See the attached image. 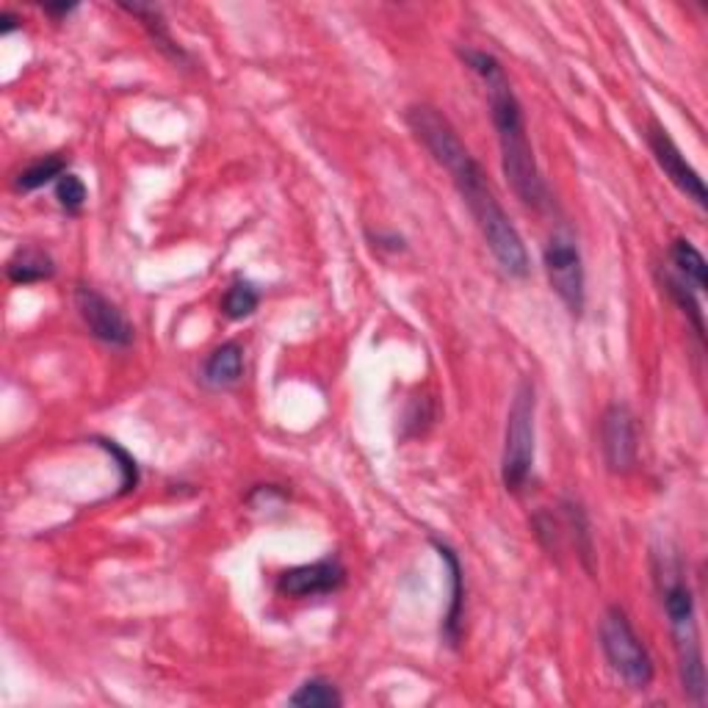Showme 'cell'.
<instances>
[{
	"label": "cell",
	"instance_id": "cell-1",
	"mask_svg": "<svg viewBox=\"0 0 708 708\" xmlns=\"http://www.w3.org/2000/svg\"><path fill=\"white\" fill-rule=\"evenodd\" d=\"M407 125L415 133V138L429 149L431 158L451 175L459 197L468 205L476 227L485 236L487 247H490L492 258L501 266L503 274L518 277V280L529 274V252H525L518 227L509 221L507 210L492 194L479 160L470 155L451 122L431 105H413V108H407Z\"/></svg>",
	"mask_w": 708,
	"mask_h": 708
},
{
	"label": "cell",
	"instance_id": "cell-2",
	"mask_svg": "<svg viewBox=\"0 0 708 708\" xmlns=\"http://www.w3.org/2000/svg\"><path fill=\"white\" fill-rule=\"evenodd\" d=\"M462 61L481 77L487 92V105H490L492 125H496L498 147H501V169L507 183L512 186L514 197L529 208L542 210L548 205V186L537 166L534 149H531L529 133H525L523 108L512 92L507 72L498 64L496 55L485 50L465 48Z\"/></svg>",
	"mask_w": 708,
	"mask_h": 708
},
{
	"label": "cell",
	"instance_id": "cell-3",
	"mask_svg": "<svg viewBox=\"0 0 708 708\" xmlns=\"http://www.w3.org/2000/svg\"><path fill=\"white\" fill-rule=\"evenodd\" d=\"M662 601L664 612H667L669 631L675 639V653H678V673L680 686L686 695L702 706L706 702V667H702V650H700V634H697V612H695V595H691L689 584L680 579L678 564H664L662 570Z\"/></svg>",
	"mask_w": 708,
	"mask_h": 708
},
{
	"label": "cell",
	"instance_id": "cell-4",
	"mask_svg": "<svg viewBox=\"0 0 708 708\" xmlns=\"http://www.w3.org/2000/svg\"><path fill=\"white\" fill-rule=\"evenodd\" d=\"M537 393L534 382L520 379L514 387L512 404L507 415V435H503L501 481L509 492H520L534 468L537 440Z\"/></svg>",
	"mask_w": 708,
	"mask_h": 708
},
{
	"label": "cell",
	"instance_id": "cell-5",
	"mask_svg": "<svg viewBox=\"0 0 708 708\" xmlns=\"http://www.w3.org/2000/svg\"><path fill=\"white\" fill-rule=\"evenodd\" d=\"M597 636H601V647L608 667H612L631 689H647L656 669H653L650 653H647L645 642L636 636L628 614L620 606H608L601 620V628H597Z\"/></svg>",
	"mask_w": 708,
	"mask_h": 708
},
{
	"label": "cell",
	"instance_id": "cell-6",
	"mask_svg": "<svg viewBox=\"0 0 708 708\" xmlns=\"http://www.w3.org/2000/svg\"><path fill=\"white\" fill-rule=\"evenodd\" d=\"M542 263H545L548 282H551L553 293L562 299L570 315H581L584 310V263H581L579 243L570 232L556 230L548 238L545 249H542Z\"/></svg>",
	"mask_w": 708,
	"mask_h": 708
},
{
	"label": "cell",
	"instance_id": "cell-7",
	"mask_svg": "<svg viewBox=\"0 0 708 708\" xmlns=\"http://www.w3.org/2000/svg\"><path fill=\"white\" fill-rule=\"evenodd\" d=\"M77 313H81L83 324H86L88 335L97 337L100 343L114 348H125L133 343V324L122 315V310L114 302L103 296L100 291L88 285H77L75 291Z\"/></svg>",
	"mask_w": 708,
	"mask_h": 708
},
{
	"label": "cell",
	"instance_id": "cell-8",
	"mask_svg": "<svg viewBox=\"0 0 708 708\" xmlns=\"http://www.w3.org/2000/svg\"><path fill=\"white\" fill-rule=\"evenodd\" d=\"M647 147H650L653 158H656L658 169L664 171V177H667L680 194H686L691 202L706 208L708 205L706 183H702V177L697 175L695 166L684 158V153H680L678 144L669 138V133L664 131L662 125H656V122H650V127H647Z\"/></svg>",
	"mask_w": 708,
	"mask_h": 708
},
{
	"label": "cell",
	"instance_id": "cell-9",
	"mask_svg": "<svg viewBox=\"0 0 708 708\" xmlns=\"http://www.w3.org/2000/svg\"><path fill=\"white\" fill-rule=\"evenodd\" d=\"M601 451L603 462L612 473H628L636 465L639 442H636V424L634 415L625 404H612L601 418Z\"/></svg>",
	"mask_w": 708,
	"mask_h": 708
},
{
	"label": "cell",
	"instance_id": "cell-10",
	"mask_svg": "<svg viewBox=\"0 0 708 708\" xmlns=\"http://www.w3.org/2000/svg\"><path fill=\"white\" fill-rule=\"evenodd\" d=\"M346 584V570L337 559H321L313 564H299V568L285 570L277 579V592L285 597H315L332 595Z\"/></svg>",
	"mask_w": 708,
	"mask_h": 708
},
{
	"label": "cell",
	"instance_id": "cell-11",
	"mask_svg": "<svg viewBox=\"0 0 708 708\" xmlns=\"http://www.w3.org/2000/svg\"><path fill=\"white\" fill-rule=\"evenodd\" d=\"M435 551L440 553V559L448 568V579H451V603H448L446 620H442V636L451 647L459 645V631H462V564H459L457 553L440 540H431Z\"/></svg>",
	"mask_w": 708,
	"mask_h": 708
},
{
	"label": "cell",
	"instance_id": "cell-12",
	"mask_svg": "<svg viewBox=\"0 0 708 708\" xmlns=\"http://www.w3.org/2000/svg\"><path fill=\"white\" fill-rule=\"evenodd\" d=\"M243 374V348L238 343H221L208 354L202 365V382L216 391L232 387Z\"/></svg>",
	"mask_w": 708,
	"mask_h": 708
},
{
	"label": "cell",
	"instance_id": "cell-13",
	"mask_svg": "<svg viewBox=\"0 0 708 708\" xmlns=\"http://www.w3.org/2000/svg\"><path fill=\"white\" fill-rule=\"evenodd\" d=\"M669 260H673L675 266V280H680L686 288H691L697 296L706 293L708 266H706V258H702L700 249H697L695 243L686 241V238H678V241L669 247Z\"/></svg>",
	"mask_w": 708,
	"mask_h": 708
},
{
	"label": "cell",
	"instance_id": "cell-14",
	"mask_svg": "<svg viewBox=\"0 0 708 708\" xmlns=\"http://www.w3.org/2000/svg\"><path fill=\"white\" fill-rule=\"evenodd\" d=\"M6 271H9V280L17 282V285H31V282L50 280L55 271V266H53V260H50L48 252H42V249H37V247H25L9 260Z\"/></svg>",
	"mask_w": 708,
	"mask_h": 708
},
{
	"label": "cell",
	"instance_id": "cell-15",
	"mask_svg": "<svg viewBox=\"0 0 708 708\" xmlns=\"http://www.w3.org/2000/svg\"><path fill=\"white\" fill-rule=\"evenodd\" d=\"M288 702L296 708H337L343 706V697L332 680L308 678L291 697H288Z\"/></svg>",
	"mask_w": 708,
	"mask_h": 708
},
{
	"label": "cell",
	"instance_id": "cell-16",
	"mask_svg": "<svg viewBox=\"0 0 708 708\" xmlns=\"http://www.w3.org/2000/svg\"><path fill=\"white\" fill-rule=\"evenodd\" d=\"M260 304V293L252 282L247 280H236L230 288H227L225 299H221V310H225L227 319L241 321L247 315H252Z\"/></svg>",
	"mask_w": 708,
	"mask_h": 708
},
{
	"label": "cell",
	"instance_id": "cell-17",
	"mask_svg": "<svg viewBox=\"0 0 708 708\" xmlns=\"http://www.w3.org/2000/svg\"><path fill=\"white\" fill-rule=\"evenodd\" d=\"M66 175V164L61 158H42L37 164L25 166L17 175V191H37V188L48 186V183H59V177Z\"/></svg>",
	"mask_w": 708,
	"mask_h": 708
},
{
	"label": "cell",
	"instance_id": "cell-18",
	"mask_svg": "<svg viewBox=\"0 0 708 708\" xmlns=\"http://www.w3.org/2000/svg\"><path fill=\"white\" fill-rule=\"evenodd\" d=\"M122 9L131 11V14H136L138 20L144 22V28H147L149 37H153V42L158 44L160 50H166V53L175 55V59H183L180 48H175L171 37L166 33V25H164V20H160V14H158V9H155V6H142V3L127 6V3H122Z\"/></svg>",
	"mask_w": 708,
	"mask_h": 708
},
{
	"label": "cell",
	"instance_id": "cell-19",
	"mask_svg": "<svg viewBox=\"0 0 708 708\" xmlns=\"http://www.w3.org/2000/svg\"><path fill=\"white\" fill-rule=\"evenodd\" d=\"M55 199L66 214H81V208L86 205V186H83L81 177L72 175V171L61 175L55 183Z\"/></svg>",
	"mask_w": 708,
	"mask_h": 708
},
{
	"label": "cell",
	"instance_id": "cell-20",
	"mask_svg": "<svg viewBox=\"0 0 708 708\" xmlns=\"http://www.w3.org/2000/svg\"><path fill=\"white\" fill-rule=\"evenodd\" d=\"M100 446L105 448L108 454H114L116 459H119V468H122V492H131L136 490V481H138V470H136V462H133V457L127 451H122L116 442L111 440H100Z\"/></svg>",
	"mask_w": 708,
	"mask_h": 708
},
{
	"label": "cell",
	"instance_id": "cell-21",
	"mask_svg": "<svg viewBox=\"0 0 708 708\" xmlns=\"http://www.w3.org/2000/svg\"><path fill=\"white\" fill-rule=\"evenodd\" d=\"M0 22H3V25H0V33H11V31H17V28H20V17L17 14H11V11H3V14H0Z\"/></svg>",
	"mask_w": 708,
	"mask_h": 708
},
{
	"label": "cell",
	"instance_id": "cell-22",
	"mask_svg": "<svg viewBox=\"0 0 708 708\" xmlns=\"http://www.w3.org/2000/svg\"><path fill=\"white\" fill-rule=\"evenodd\" d=\"M75 9H77L75 3H59V6L44 3V11H48L50 17H66V14H72V11H75Z\"/></svg>",
	"mask_w": 708,
	"mask_h": 708
}]
</instances>
